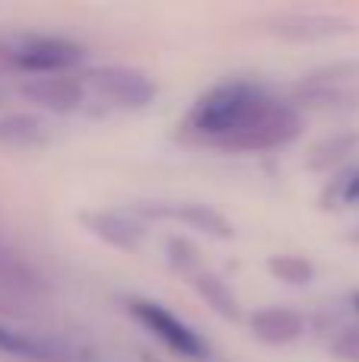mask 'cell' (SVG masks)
<instances>
[{
  "mask_svg": "<svg viewBox=\"0 0 359 362\" xmlns=\"http://www.w3.org/2000/svg\"><path fill=\"white\" fill-rule=\"evenodd\" d=\"M261 89L248 86V83H229V86H216L213 93H207L191 112V124L194 131L207 134L213 140L226 144L239 124L245 121V115L254 108V102L261 99Z\"/></svg>",
  "mask_w": 359,
  "mask_h": 362,
  "instance_id": "7a4b0ae2",
  "label": "cell"
},
{
  "mask_svg": "<svg viewBox=\"0 0 359 362\" xmlns=\"http://www.w3.org/2000/svg\"><path fill=\"white\" fill-rule=\"evenodd\" d=\"M302 315L293 312V308H283V305H273V308H261L254 312L252 318V331L258 340L271 346H283V344H293V340L302 334Z\"/></svg>",
  "mask_w": 359,
  "mask_h": 362,
  "instance_id": "ba28073f",
  "label": "cell"
},
{
  "mask_svg": "<svg viewBox=\"0 0 359 362\" xmlns=\"http://www.w3.org/2000/svg\"><path fill=\"white\" fill-rule=\"evenodd\" d=\"M23 95L35 102L38 108L54 115H70L83 105V86L80 80H70L64 74H48V76H32L23 83Z\"/></svg>",
  "mask_w": 359,
  "mask_h": 362,
  "instance_id": "8992f818",
  "label": "cell"
},
{
  "mask_svg": "<svg viewBox=\"0 0 359 362\" xmlns=\"http://www.w3.org/2000/svg\"><path fill=\"white\" fill-rule=\"evenodd\" d=\"M131 312H134V318H137L140 325L153 334V337H159L165 346H169V350H175L178 356H188V359L204 356V340L197 337V334L191 331L182 318H175L169 308L156 305V302L137 299L131 305Z\"/></svg>",
  "mask_w": 359,
  "mask_h": 362,
  "instance_id": "5b68a950",
  "label": "cell"
},
{
  "mask_svg": "<svg viewBox=\"0 0 359 362\" xmlns=\"http://www.w3.org/2000/svg\"><path fill=\"white\" fill-rule=\"evenodd\" d=\"M334 353L341 359L359 362V327H347V331L334 340Z\"/></svg>",
  "mask_w": 359,
  "mask_h": 362,
  "instance_id": "9a60e30c",
  "label": "cell"
},
{
  "mask_svg": "<svg viewBox=\"0 0 359 362\" xmlns=\"http://www.w3.org/2000/svg\"><path fill=\"white\" fill-rule=\"evenodd\" d=\"M299 131H302V118L290 105L271 99V95H261L226 144L239 146V150H273V146L293 144Z\"/></svg>",
  "mask_w": 359,
  "mask_h": 362,
  "instance_id": "6da1fadb",
  "label": "cell"
},
{
  "mask_svg": "<svg viewBox=\"0 0 359 362\" xmlns=\"http://www.w3.org/2000/svg\"><path fill=\"white\" fill-rule=\"evenodd\" d=\"M356 312H359V296H356Z\"/></svg>",
  "mask_w": 359,
  "mask_h": 362,
  "instance_id": "ac0fdd59",
  "label": "cell"
},
{
  "mask_svg": "<svg viewBox=\"0 0 359 362\" xmlns=\"http://www.w3.org/2000/svg\"><path fill=\"white\" fill-rule=\"evenodd\" d=\"M89 86L118 108H143L153 99V80L137 67H99L89 74Z\"/></svg>",
  "mask_w": 359,
  "mask_h": 362,
  "instance_id": "277c9868",
  "label": "cell"
},
{
  "mask_svg": "<svg viewBox=\"0 0 359 362\" xmlns=\"http://www.w3.org/2000/svg\"><path fill=\"white\" fill-rule=\"evenodd\" d=\"M48 140V131L32 115H6L0 118V144L6 146H38Z\"/></svg>",
  "mask_w": 359,
  "mask_h": 362,
  "instance_id": "8fae6325",
  "label": "cell"
},
{
  "mask_svg": "<svg viewBox=\"0 0 359 362\" xmlns=\"http://www.w3.org/2000/svg\"><path fill=\"white\" fill-rule=\"evenodd\" d=\"M343 29V19L324 16V13H286L277 19L273 32L293 42H305V38H328Z\"/></svg>",
  "mask_w": 359,
  "mask_h": 362,
  "instance_id": "30bf717a",
  "label": "cell"
},
{
  "mask_svg": "<svg viewBox=\"0 0 359 362\" xmlns=\"http://www.w3.org/2000/svg\"><path fill=\"white\" fill-rule=\"evenodd\" d=\"M86 226L114 248H137L143 242V226L127 213H93V216H86Z\"/></svg>",
  "mask_w": 359,
  "mask_h": 362,
  "instance_id": "9c48e42d",
  "label": "cell"
},
{
  "mask_svg": "<svg viewBox=\"0 0 359 362\" xmlns=\"http://www.w3.org/2000/svg\"><path fill=\"white\" fill-rule=\"evenodd\" d=\"M350 242H356V245H359V226H356L353 232H350Z\"/></svg>",
  "mask_w": 359,
  "mask_h": 362,
  "instance_id": "e0dca14e",
  "label": "cell"
},
{
  "mask_svg": "<svg viewBox=\"0 0 359 362\" xmlns=\"http://www.w3.org/2000/svg\"><path fill=\"white\" fill-rule=\"evenodd\" d=\"M341 200H343V204H356V200H359V169L350 172V175H343V181H341Z\"/></svg>",
  "mask_w": 359,
  "mask_h": 362,
  "instance_id": "2e32d148",
  "label": "cell"
},
{
  "mask_svg": "<svg viewBox=\"0 0 359 362\" xmlns=\"http://www.w3.org/2000/svg\"><path fill=\"white\" fill-rule=\"evenodd\" d=\"M0 353L35 362H67L73 356L64 340L38 331H19V327H6V325H0Z\"/></svg>",
  "mask_w": 359,
  "mask_h": 362,
  "instance_id": "52a82bcc",
  "label": "cell"
},
{
  "mask_svg": "<svg viewBox=\"0 0 359 362\" xmlns=\"http://www.w3.org/2000/svg\"><path fill=\"white\" fill-rule=\"evenodd\" d=\"M271 274L286 283H309L312 280V264L296 255H277L271 257Z\"/></svg>",
  "mask_w": 359,
  "mask_h": 362,
  "instance_id": "5bb4252c",
  "label": "cell"
},
{
  "mask_svg": "<svg viewBox=\"0 0 359 362\" xmlns=\"http://www.w3.org/2000/svg\"><path fill=\"white\" fill-rule=\"evenodd\" d=\"M83 61V48L67 38L54 35H35L23 38V42H6L4 45V67L6 70H29L35 76L64 74L73 64Z\"/></svg>",
  "mask_w": 359,
  "mask_h": 362,
  "instance_id": "3957f363",
  "label": "cell"
},
{
  "mask_svg": "<svg viewBox=\"0 0 359 362\" xmlns=\"http://www.w3.org/2000/svg\"><path fill=\"white\" fill-rule=\"evenodd\" d=\"M169 216L182 219V223H188L191 229H201V232H210V235L216 238H229L233 235V229H229V223L220 216L216 210H210V206L204 204H184V206H172V210H165Z\"/></svg>",
  "mask_w": 359,
  "mask_h": 362,
  "instance_id": "7c38bea8",
  "label": "cell"
},
{
  "mask_svg": "<svg viewBox=\"0 0 359 362\" xmlns=\"http://www.w3.org/2000/svg\"><path fill=\"white\" fill-rule=\"evenodd\" d=\"M194 286H197V293H201L204 299L223 315V318H235V315H239V302H235L233 289H229L220 276L204 274L201 270V274H194Z\"/></svg>",
  "mask_w": 359,
  "mask_h": 362,
  "instance_id": "4fadbf2b",
  "label": "cell"
}]
</instances>
